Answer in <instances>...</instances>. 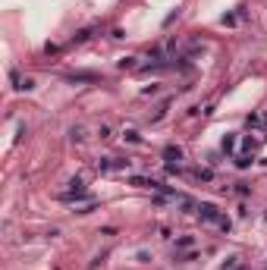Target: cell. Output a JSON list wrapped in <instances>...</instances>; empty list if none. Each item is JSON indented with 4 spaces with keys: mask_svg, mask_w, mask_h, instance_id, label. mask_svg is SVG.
<instances>
[{
    "mask_svg": "<svg viewBox=\"0 0 267 270\" xmlns=\"http://www.w3.org/2000/svg\"><path fill=\"white\" fill-rule=\"evenodd\" d=\"M195 211H198L201 223H211V226H217V229H229V217H226V214H220L214 204H198Z\"/></svg>",
    "mask_w": 267,
    "mask_h": 270,
    "instance_id": "6da1fadb",
    "label": "cell"
},
{
    "mask_svg": "<svg viewBox=\"0 0 267 270\" xmlns=\"http://www.w3.org/2000/svg\"><path fill=\"white\" fill-rule=\"evenodd\" d=\"M164 157H167V170H170V173H180V170H183V151H180V148H167Z\"/></svg>",
    "mask_w": 267,
    "mask_h": 270,
    "instance_id": "7a4b0ae2",
    "label": "cell"
},
{
    "mask_svg": "<svg viewBox=\"0 0 267 270\" xmlns=\"http://www.w3.org/2000/svg\"><path fill=\"white\" fill-rule=\"evenodd\" d=\"M123 167H129V160H120V157H104L98 170H123Z\"/></svg>",
    "mask_w": 267,
    "mask_h": 270,
    "instance_id": "3957f363",
    "label": "cell"
},
{
    "mask_svg": "<svg viewBox=\"0 0 267 270\" xmlns=\"http://www.w3.org/2000/svg\"><path fill=\"white\" fill-rule=\"evenodd\" d=\"M223 151H226V154L236 151V135H226V138H223Z\"/></svg>",
    "mask_w": 267,
    "mask_h": 270,
    "instance_id": "277c9868",
    "label": "cell"
},
{
    "mask_svg": "<svg viewBox=\"0 0 267 270\" xmlns=\"http://www.w3.org/2000/svg\"><path fill=\"white\" fill-rule=\"evenodd\" d=\"M192 245H195V239H192V236H186V239L176 242V248H192Z\"/></svg>",
    "mask_w": 267,
    "mask_h": 270,
    "instance_id": "5b68a950",
    "label": "cell"
}]
</instances>
